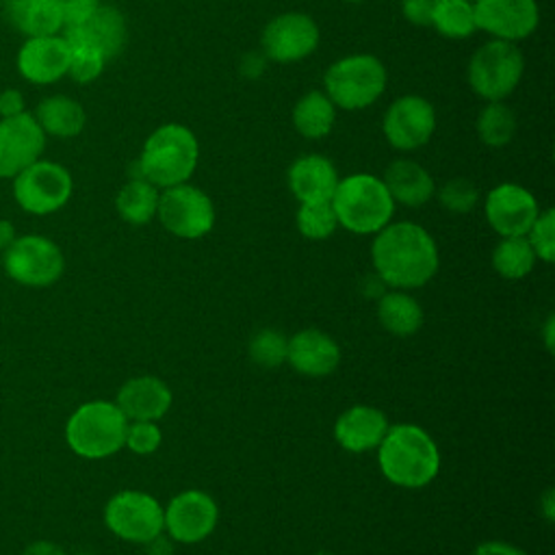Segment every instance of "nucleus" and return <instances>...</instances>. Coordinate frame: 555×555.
<instances>
[{
    "label": "nucleus",
    "mask_w": 555,
    "mask_h": 555,
    "mask_svg": "<svg viewBox=\"0 0 555 555\" xmlns=\"http://www.w3.org/2000/svg\"><path fill=\"white\" fill-rule=\"evenodd\" d=\"M371 260L377 278L399 291L425 286L438 271V247L431 234L412 221H397L375 232Z\"/></svg>",
    "instance_id": "1"
},
{
    "label": "nucleus",
    "mask_w": 555,
    "mask_h": 555,
    "mask_svg": "<svg viewBox=\"0 0 555 555\" xmlns=\"http://www.w3.org/2000/svg\"><path fill=\"white\" fill-rule=\"evenodd\" d=\"M382 475L399 488H423L440 470V451L434 438L418 425H390L377 447Z\"/></svg>",
    "instance_id": "2"
},
{
    "label": "nucleus",
    "mask_w": 555,
    "mask_h": 555,
    "mask_svg": "<svg viewBox=\"0 0 555 555\" xmlns=\"http://www.w3.org/2000/svg\"><path fill=\"white\" fill-rule=\"evenodd\" d=\"M199 160V145L191 128L178 121L158 126L143 143L132 178H145L156 189L189 182Z\"/></svg>",
    "instance_id": "3"
},
{
    "label": "nucleus",
    "mask_w": 555,
    "mask_h": 555,
    "mask_svg": "<svg viewBox=\"0 0 555 555\" xmlns=\"http://www.w3.org/2000/svg\"><path fill=\"white\" fill-rule=\"evenodd\" d=\"M330 202L338 225L353 234L379 232L395 212V202L384 180L373 173H351L338 180Z\"/></svg>",
    "instance_id": "4"
},
{
    "label": "nucleus",
    "mask_w": 555,
    "mask_h": 555,
    "mask_svg": "<svg viewBox=\"0 0 555 555\" xmlns=\"http://www.w3.org/2000/svg\"><path fill=\"white\" fill-rule=\"evenodd\" d=\"M128 418L115 401H87L74 410L65 425L69 449L87 460H102L117 453L126 440Z\"/></svg>",
    "instance_id": "5"
},
{
    "label": "nucleus",
    "mask_w": 555,
    "mask_h": 555,
    "mask_svg": "<svg viewBox=\"0 0 555 555\" xmlns=\"http://www.w3.org/2000/svg\"><path fill=\"white\" fill-rule=\"evenodd\" d=\"M323 87L334 106L360 111L375 104L384 93L386 67L373 54H349L327 67Z\"/></svg>",
    "instance_id": "6"
},
{
    "label": "nucleus",
    "mask_w": 555,
    "mask_h": 555,
    "mask_svg": "<svg viewBox=\"0 0 555 555\" xmlns=\"http://www.w3.org/2000/svg\"><path fill=\"white\" fill-rule=\"evenodd\" d=\"M525 59L516 43L490 39L479 46L468 61V85L486 102L505 100L520 82Z\"/></svg>",
    "instance_id": "7"
},
{
    "label": "nucleus",
    "mask_w": 555,
    "mask_h": 555,
    "mask_svg": "<svg viewBox=\"0 0 555 555\" xmlns=\"http://www.w3.org/2000/svg\"><path fill=\"white\" fill-rule=\"evenodd\" d=\"M74 191L72 173L54 163L39 158L13 178V195L22 210L30 215H50L63 208Z\"/></svg>",
    "instance_id": "8"
},
{
    "label": "nucleus",
    "mask_w": 555,
    "mask_h": 555,
    "mask_svg": "<svg viewBox=\"0 0 555 555\" xmlns=\"http://www.w3.org/2000/svg\"><path fill=\"white\" fill-rule=\"evenodd\" d=\"M156 217L178 238H202L215 225V206L202 189L182 182L160 189Z\"/></svg>",
    "instance_id": "9"
},
{
    "label": "nucleus",
    "mask_w": 555,
    "mask_h": 555,
    "mask_svg": "<svg viewBox=\"0 0 555 555\" xmlns=\"http://www.w3.org/2000/svg\"><path fill=\"white\" fill-rule=\"evenodd\" d=\"M2 264L7 275L15 282L41 288L54 284L61 278L65 258L54 241L41 234H26L15 236V241L4 249Z\"/></svg>",
    "instance_id": "10"
},
{
    "label": "nucleus",
    "mask_w": 555,
    "mask_h": 555,
    "mask_svg": "<svg viewBox=\"0 0 555 555\" xmlns=\"http://www.w3.org/2000/svg\"><path fill=\"white\" fill-rule=\"evenodd\" d=\"M106 527L126 542L147 544L165 531L163 505L147 492L121 490L104 507Z\"/></svg>",
    "instance_id": "11"
},
{
    "label": "nucleus",
    "mask_w": 555,
    "mask_h": 555,
    "mask_svg": "<svg viewBox=\"0 0 555 555\" xmlns=\"http://www.w3.org/2000/svg\"><path fill=\"white\" fill-rule=\"evenodd\" d=\"M165 531L173 542L195 544L208 538L219 520L215 499L204 490H182L163 507Z\"/></svg>",
    "instance_id": "12"
},
{
    "label": "nucleus",
    "mask_w": 555,
    "mask_h": 555,
    "mask_svg": "<svg viewBox=\"0 0 555 555\" xmlns=\"http://www.w3.org/2000/svg\"><path fill=\"white\" fill-rule=\"evenodd\" d=\"M262 52L278 63H295L319 46V26L308 13L288 11L273 17L262 30Z\"/></svg>",
    "instance_id": "13"
},
{
    "label": "nucleus",
    "mask_w": 555,
    "mask_h": 555,
    "mask_svg": "<svg viewBox=\"0 0 555 555\" xmlns=\"http://www.w3.org/2000/svg\"><path fill=\"white\" fill-rule=\"evenodd\" d=\"M382 130L395 150L412 152L425 145L436 130L434 106L421 95H401L388 106Z\"/></svg>",
    "instance_id": "14"
},
{
    "label": "nucleus",
    "mask_w": 555,
    "mask_h": 555,
    "mask_svg": "<svg viewBox=\"0 0 555 555\" xmlns=\"http://www.w3.org/2000/svg\"><path fill=\"white\" fill-rule=\"evenodd\" d=\"M46 132L24 111L15 117H0V178H15L22 169L41 158Z\"/></svg>",
    "instance_id": "15"
},
{
    "label": "nucleus",
    "mask_w": 555,
    "mask_h": 555,
    "mask_svg": "<svg viewBox=\"0 0 555 555\" xmlns=\"http://www.w3.org/2000/svg\"><path fill=\"white\" fill-rule=\"evenodd\" d=\"M473 11L477 30L512 43L527 39L540 22L535 0H473Z\"/></svg>",
    "instance_id": "16"
},
{
    "label": "nucleus",
    "mask_w": 555,
    "mask_h": 555,
    "mask_svg": "<svg viewBox=\"0 0 555 555\" xmlns=\"http://www.w3.org/2000/svg\"><path fill=\"white\" fill-rule=\"evenodd\" d=\"M540 212L538 199L520 184H496L486 197V219L499 236H525Z\"/></svg>",
    "instance_id": "17"
},
{
    "label": "nucleus",
    "mask_w": 555,
    "mask_h": 555,
    "mask_svg": "<svg viewBox=\"0 0 555 555\" xmlns=\"http://www.w3.org/2000/svg\"><path fill=\"white\" fill-rule=\"evenodd\" d=\"M17 72L33 85H52L67 76L69 46L63 35L26 37L17 52Z\"/></svg>",
    "instance_id": "18"
},
{
    "label": "nucleus",
    "mask_w": 555,
    "mask_h": 555,
    "mask_svg": "<svg viewBox=\"0 0 555 555\" xmlns=\"http://www.w3.org/2000/svg\"><path fill=\"white\" fill-rule=\"evenodd\" d=\"M286 362L306 377H325L340 364V347L330 334L308 327L288 338Z\"/></svg>",
    "instance_id": "19"
},
{
    "label": "nucleus",
    "mask_w": 555,
    "mask_h": 555,
    "mask_svg": "<svg viewBox=\"0 0 555 555\" xmlns=\"http://www.w3.org/2000/svg\"><path fill=\"white\" fill-rule=\"evenodd\" d=\"M173 395L169 386L154 375L128 379L117 392V408L128 421H158L171 408Z\"/></svg>",
    "instance_id": "20"
},
{
    "label": "nucleus",
    "mask_w": 555,
    "mask_h": 555,
    "mask_svg": "<svg viewBox=\"0 0 555 555\" xmlns=\"http://www.w3.org/2000/svg\"><path fill=\"white\" fill-rule=\"evenodd\" d=\"M390 423L386 414L373 405H351L334 423L336 442L351 453L377 449Z\"/></svg>",
    "instance_id": "21"
},
{
    "label": "nucleus",
    "mask_w": 555,
    "mask_h": 555,
    "mask_svg": "<svg viewBox=\"0 0 555 555\" xmlns=\"http://www.w3.org/2000/svg\"><path fill=\"white\" fill-rule=\"evenodd\" d=\"M286 180L291 193L299 199V204H304L330 202L340 178L336 173L334 163L327 156L304 154L288 167Z\"/></svg>",
    "instance_id": "22"
},
{
    "label": "nucleus",
    "mask_w": 555,
    "mask_h": 555,
    "mask_svg": "<svg viewBox=\"0 0 555 555\" xmlns=\"http://www.w3.org/2000/svg\"><path fill=\"white\" fill-rule=\"evenodd\" d=\"M2 15L24 37L59 35L65 26L59 0H2Z\"/></svg>",
    "instance_id": "23"
},
{
    "label": "nucleus",
    "mask_w": 555,
    "mask_h": 555,
    "mask_svg": "<svg viewBox=\"0 0 555 555\" xmlns=\"http://www.w3.org/2000/svg\"><path fill=\"white\" fill-rule=\"evenodd\" d=\"M384 184L392 197V202H399L403 206H423L427 204L434 193L436 184L429 171L410 158L392 160L384 171Z\"/></svg>",
    "instance_id": "24"
},
{
    "label": "nucleus",
    "mask_w": 555,
    "mask_h": 555,
    "mask_svg": "<svg viewBox=\"0 0 555 555\" xmlns=\"http://www.w3.org/2000/svg\"><path fill=\"white\" fill-rule=\"evenodd\" d=\"M65 28L76 30L85 41L98 48L106 61L115 59L124 50L126 37H128V26L121 11L111 4H100L89 20H85L78 26H65Z\"/></svg>",
    "instance_id": "25"
},
{
    "label": "nucleus",
    "mask_w": 555,
    "mask_h": 555,
    "mask_svg": "<svg viewBox=\"0 0 555 555\" xmlns=\"http://www.w3.org/2000/svg\"><path fill=\"white\" fill-rule=\"evenodd\" d=\"M33 117L46 132V137H56V139H72L78 137L85 130L87 124V113L82 104L69 95H48L43 98Z\"/></svg>",
    "instance_id": "26"
},
{
    "label": "nucleus",
    "mask_w": 555,
    "mask_h": 555,
    "mask_svg": "<svg viewBox=\"0 0 555 555\" xmlns=\"http://www.w3.org/2000/svg\"><path fill=\"white\" fill-rule=\"evenodd\" d=\"M377 319L390 334L412 336L423 325V308L414 297L397 288L377 299Z\"/></svg>",
    "instance_id": "27"
},
{
    "label": "nucleus",
    "mask_w": 555,
    "mask_h": 555,
    "mask_svg": "<svg viewBox=\"0 0 555 555\" xmlns=\"http://www.w3.org/2000/svg\"><path fill=\"white\" fill-rule=\"evenodd\" d=\"M336 121V106L325 91H308L293 108V126L306 139H323Z\"/></svg>",
    "instance_id": "28"
},
{
    "label": "nucleus",
    "mask_w": 555,
    "mask_h": 555,
    "mask_svg": "<svg viewBox=\"0 0 555 555\" xmlns=\"http://www.w3.org/2000/svg\"><path fill=\"white\" fill-rule=\"evenodd\" d=\"M160 189L145 178H130L115 197L119 217L132 225H145L156 217Z\"/></svg>",
    "instance_id": "29"
},
{
    "label": "nucleus",
    "mask_w": 555,
    "mask_h": 555,
    "mask_svg": "<svg viewBox=\"0 0 555 555\" xmlns=\"http://www.w3.org/2000/svg\"><path fill=\"white\" fill-rule=\"evenodd\" d=\"M535 254L527 236H501L492 249V267L501 278L520 280L531 273L535 264Z\"/></svg>",
    "instance_id": "30"
},
{
    "label": "nucleus",
    "mask_w": 555,
    "mask_h": 555,
    "mask_svg": "<svg viewBox=\"0 0 555 555\" xmlns=\"http://www.w3.org/2000/svg\"><path fill=\"white\" fill-rule=\"evenodd\" d=\"M63 39L69 46V67L67 76L76 82H93L106 65V59L98 48L85 41L76 30L63 28Z\"/></svg>",
    "instance_id": "31"
},
{
    "label": "nucleus",
    "mask_w": 555,
    "mask_h": 555,
    "mask_svg": "<svg viewBox=\"0 0 555 555\" xmlns=\"http://www.w3.org/2000/svg\"><path fill=\"white\" fill-rule=\"evenodd\" d=\"M516 132V115L514 111L499 102H488L477 115V134L490 147H503L512 141Z\"/></svg>",
    "instance_id": "32"
},
{
    "label": "nucleus",
    "mask_w": 555,
    "mask_h": 555,
    "mask_svg": "<svg viewBox=\"0 0 555 555\" xmlns=\"http://www.w3.org/2000/svg\"><path fill=\"white\" fill-rule=\"evenodd\" d=\"M431 26L447 39H466L477 30L473 0H440Z\"/></svg>",
    "instance_id": "33"
},
{
    "label": "nucleus",
    "mask_w": 555,
    "mask_h": 555,
    "mask_svg": "<svg viewBox=\"0 0 555 555\" xmlns=\"http://www.w3.org/2000/svg\"><path fill=\"white\" fill-rule=\"evenodd\" d=\"M295 223H297L299 234L310 238V241L330 238L338 228V219H336V212L332 208V202H304V204H299Z\"/></svg>",
    "instance_id": "34"
},
{
    "label": "nucleus",
    "mask_w": 555,
    "mask_h": 555,
    "mask_svg": "<svg viewBox=\"0 0 555 555\" xmlns=\"http://www.w3.org/2000/svg\"><path fill=\"white\" fill-rule=\"evenodd\" d=\"M288 338L278 330H260L249 340V358L264 369H273L286 362Z\"/></svg>",
    "instance_id": "35"
},
{
    "label": "nucleus",
    "mask_w": 555,
    "mask_h": 555,
    "mask_svg": "<svg viewBox=\"0 0 555 555\" xmlns=\"http://www.w3.org/2000/svg\"><path fill=\"white\" fill-rule=\"evenodd\" d=\"M525 236L538 260L553 262L555 260V210L553 208L540 210Z\"/></svg>",
    "instance_id": "36"
},
{
    "label": "nucleus",
    "mask_w": 555,
    "mask_h": 555,
    "mask_svg": "<svg viewBox=\"0 0 555 555\" xmlns=\"http://www.w3.org/2000/svg\"><path fill=\"white\" fill-rule=\"evenodd\" d=\"M438 199L449 212H470L479 202V189L468 178H453L438 191Z\"/></svg>",
    "instance_id": "37"
},
{
    "label": "nucleus",
    "mask_w": 555,
    "mask_h": 555,
    "mask_svg": "<svg viewBox=\"0 0 555 555\" xmlns=\"http://www.w3.org/2000/svg\"><path fill=\"white\" fill-rule=\"evenodd\" d=\"M163 434L156 421H128L124 447L137 455H150L160 447Z\"/></svg>",
    "instance_id": "38"
},
{
    "label": "nucleus",
    "mask_w": 555,
    "mask_h": 555,
    "mask_svg": "<svg viewBox=\"0 0 555 555\" xmlns=\"http://www.w3.org/2000/svg\"><path fill=\"white\" fill-rule=\"evenodd\" d=\"M438 2L440 0H401V13L410 24L431 26Z\"/></svg>",
    "instance_id": "39"
},
{
    "label": "nucleus",
    "mask_w": 555,
    "mask_h": 555,
    "mask_svg": "<svg viewBox=\"0 0 555 555\" xmlns=\"http://www.w3.org/2000/svg\"><path fill=\"white\" fill-rule=\"evenodd\" d=\"M65 26H78L91 17V13L102 4V0H59ZM63 26V28H65Z\"/></svg>",
    "instance_id": "40"
},
{
    "label": "nucleus",
    "mask_w": 555,
    "mask_h": 555,
    "mask_svg": "<svg viewBox=\"0 0 555 555\" xmlns=\"http://www.w3.org/2000/svg\"><path fill=\"white\" fill-rule=\"evenodd\" d=\"M24 111V95L20 89H4L0 93V117H15Z\"/></svg>",
    "instance_id": "41"
},
{
    "label": "nucleus",
    "mask_w": 555,
    "mask_h": 555,
    "mask_svg": "<svg viewBox=\"0 0 555 555\" xmlns=\"http://www.w3.org/2000/svg\"><path fill=\"white\" fill-rule=\"evenodd\" d=\"M470 555H527L525 551H520L518 546L503 542V540H488L475 546V551Z\"/></svg>",
    "instance_id": "42"
},
{
    "label": "nucleus",
    "mask_w": 555,
    "mask_h": 555,
    "mask_svg": "<svg viewBox=\"0 0 555 555\" xmlns=\"http://www.w3.org/2000/svg\"><path fill=\"white\" fill-rule=\"evenodd\" d=\"M24 555H65V551L54 542L39 540V542H33L30 546H26Z\"/></svg>",
    "instance_id": "43"
},
{
    "label": "nucleus",
    "mask_w": 555,
    "mask_h": 555,
    "mask_svg": "<svg viewBox=\"0 0 555 555\" xmlns=\"http://www.w3.org/2000/svg\"><path fill=\"white\" fill-rule=\"evenodd\" d=\"M15 241V228L11 221L0 219V249H7Z\"/></svg>",
    "instance_id": "44"
},
{
    "label": "nucleus",
    "mask_w": 555,
    "mask_h": 555,
    "mask_svg": "<svg viewBox=\"0 0 555 555\" xmlns=\"http://www.w3.org/2000/svg\"><path fill=\"white\" fill-rule=\"evenodd\" d=\"M540 505H542V512L546 516V520H555V501H553V488H548L542 499H540Z\"/></svg>",
    "instance_id": "45"
},
{
    "label": "nucleus",
    "mask_w": 555,
    "mask_h": 555,
    "mask_svg": "<svg viewBox=\"0 0 555 555\" xmlns=\"http://www.w3.org/2000/svg\"><path fill=\"white\" fill-rule=\"evenodd\" d=\"M544 340H546V347L548 351L553 349V317L546 319V332H544Z\"/></svg>",
    "instance_id": "46"
},
{
    "label": "nucleus",
    "mask_w": 555,
    "mask_h": 555,
    "mask_svg": "<svg viewBox=\"0 0 555 555\" xmlns=\"http://www.w3.org/2000/svg\"><path fill=\"white\" fill-rule=\"evenodd\" d=\"M314 555H332V553H327V551H319V553H314Z\"/></svg>",
    "instance_id": "47"
},
{
    "label": "nucleus",
    "mask_w": 555,
    "mask_h": 555,
    "mask_svg": "<svg viewBox=\"0 0 555 555\" xmlns=\"http://www.w3.org/2000/svg\"><path fill=\"white\" fill-rule=\"evenodd\" d=\"M345 2H364V0H345Z\"/></svg>",
    "instance_id": "48"
}]
</instances>
